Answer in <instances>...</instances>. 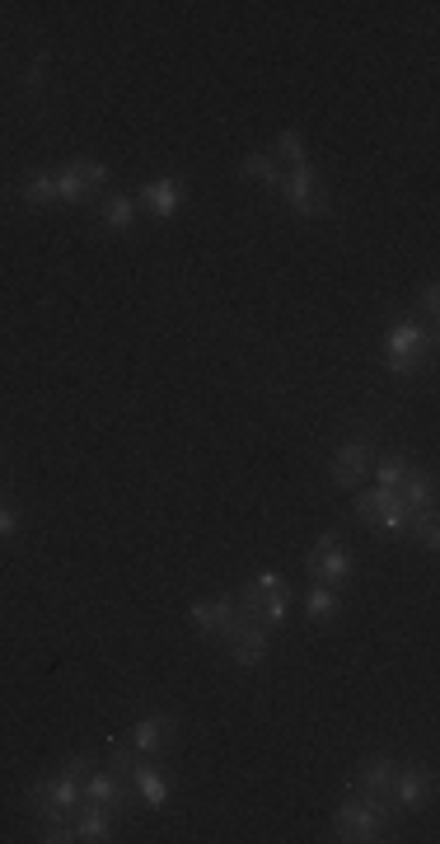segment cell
<instances>
[{"label": "cell", "mask_w": 440, "mask_h": 844, "mask_svg": "<svg viewBox=\"0 0 440 844\" xmlns=\"http://www.w3.org/2000/svg\"><path fill=\"white\" fill-rule=\"evenodd\" d=\"M399 821L403 817L394 811V803H389V797H366V793L347 788V797H342L338 811H333V835L347 840V844L389 840V831H394Z\"/></svg>", "instance_id": "1"}, {"label": "cell", "mask_w": 440, "mask_h": 844, "mask_svg": "<svg viewBox=\"0 0 440 844\" xmlns=\"http://www.w3.org/2000/svg\"><path fill=\"white\" fill-rule=\"evenodd\" d=\"M234 605H240L248 619H258L262 629H277V624H286V615H291V587L281 582L277 572H258L254 582H244L234 591Z\"/></svg>", "instance_id": "2"}, {"label": "cell", "mask_w": 440, "mask_h": 844, "mask_svg": "<svg viewBox=\"0 0 440 844\" xmlns=\"http://www.w3.org/2000/svg\"><path fill=\"white\" fill-rule=\"evenodd\" d=\"M431 357H436V334H431V328H421L413 319H403V324L389 328L384 366L394 375H417L421 366H431Z\"/></svg>", "instance_id": "3"}, {"label": "cell", "mask_w": 440, "mask_h": 844, "mask_svg": "<svg viewBox=\"0 0 440 844\" xmlns=\"http://www.w3.org/2000/svg\"><path fill=\"white\" fill-rule=\"evenodd\" d=\"M75 807H81V779L66 774V770L52 774V779H38V784L24 788V811L34 817V825L71 817Z\"/></svg>", "instance_id": "4"}, {"label": "cell", "mask_w": 440, "mask_h": 844, "mask_svg": "<svg viewBox=\"0 0 440 844\" xmlns=\"http://www.w3.org/2000/svg\"><path fill=\"white\" fill-rule=\"evenodd\" d=\"M281 197H286V207L295 216H333V197H328V188L319 179V169H314L309 160L301 165H291V169H281Z\"/></svg>", "instance_id": "5"}, {"label": "cell", "mask_w": 440, "mask_h": 844, "mask_svg": "<svg viewBox=\"0 0 440 844\" xmlns=\"http://www.w3.org/2000/svg\"><path fill=\"white\" fill-rule=\"evenodd\" d=\"M375 460H380V446H375V436L370 432H356V436H347V442L333 450L328 479H333L338 489H360V483H366V474L375 469Z\"/></svg>", "instance_id": "6"}, {"label": "cell", "mask_w": 440, "mask_h": 844, "mask_svg": "<svg viewBox=\"0 0 440 844\" xmlns=\"http://www.w3.org/2000/svg\"><path fill=\"white\" fill-rule=\"evenodd\" d=\"M305 572L319 587H338L342 591L352 582V572H356V558H352V550L338 535H319V540H314V550L305 554Z\"/></svg>", "instance_id": "7"}, {"label": "cell", "mask_w": 440, "mask_h": 844, "mask_svg": "<svg viewBox=\"0 0 440 844\" xmlns=\"http://www.w3.org/2000/svg\"><path fill=\"white\" fill-rule=\"evenodd\" d=\"M352 516L360 526H370V530H384V535H403L407 530V511L399 503V493H384V489H366L360 497H352Z\"/></svg>", "instance_id": "8"}, {"label": "cell", "mask_w": 440, "mask_h": 844, "mask_svg": "<svg viewBox=\"0 0 440 844\" xmlns=\"http://www.w3.org/2000/svg\"><path fill=\"white\" fill-rule=\"evenodd\" d=\"M436 797V774L427 764H407V770L394 774V784H389V803H394L399 817H417V811H427Z\"/></svg>", "instance_id": "9"}, {"label": "cell", "mask_w": 440, "mask_h": 844, "mask_svg": "<svg viewBox=\"0 0 440 844\" xmlns=\"http://www.w3.org/2000/svg\"><path fill=\"white\" fill-rule=\"evenodd\" d=\"M267 648H272V643H267V629L240 610V615H234V624L225 629V652H230V662H234V666H262V662H267Z\"/></svg>", "instance_id": "10"}, {"label": "cell", "mask_w": 440, "mask_h": 844, "mask_svg": "<svg viewBox=\"0 0 440 844\" xmlns=\"http://www.w3.org/2000/svg\"><path fill=\"white\" fill-rule=\"evenodd\" d=\"M127 741L136 746V756H140V760H155L160 750L174 746V718H169V713H146V718H136V727L127 732Z\"/></svg>", "instance_id": "11"}, {"label": "cell", "mask_w": 440, "mask_h": 844, "mask_svg": "<svg viewBox=\"0 0 440 844\" xmlns=\"http://www.w3.org/2000/svg\"><path fill=\"white\" fill-rule=\"evenodd\" d=\"M71 825H75V840H85V844H103V840H113V835H118L122 817H118L113 807L81 803V807L71 811Z\"/></svg>", "instance_id": "12"}, {"label": "cell", "mask_w": 440, "mask_h": 844, "mask_svg": "<svg viewBox=\"0 0 440 844\" xmlns=\"http://www.w3.org/2000/svg\"><path fill=\"white\" fill-rule=\"evenodd\" d=\"M234 615H240L234 596H207V601L187 605V619H193L197 634H207V638H225V629L234 624Z\"/></svg>", "instance_id": "13"}, {"label": "cell", "mask_w": 440, "mask_h": 844, "mask_svg": "<svg viewBox=\"0 0 440 844\" xmlns=\"http://www.w3.org/2000/svg\"><path fill=\"white\" fill-rule=\"evenodd\" d=\"M394 774H399V760L394 756H366L360 760V770L352 774V788L356 793H366V797H389V784H394Z\"/></svg>", "instance_id": "14"}, {"label": "cell", "mask_w": 440, "mask_h": 844, "mask_svg": "<svg viewBox=\"0 0 440 844\" xmlns=\"http://www.w3.org/2000/svg\"><path fill=\"white\" fill-rule=\"evenodd\" d=\"M94 221H99V230H108V234H127L136 226V197L103 193L99 202H94Z\"/></svg>", "instance_id": "15"}, {"label": "cell", "mask_w": 440, "mask_h": 844, "mask_svg": "<svg viewBox=\"0 0 440 844\" xmlns=\"http://www.w3.org/2000/svg\"><path fill=\"white\" fill-rule=\"evenodd\" d=\"M132 793H136V803L140 807H150V811H160L169 803V779L155 770L150 760H140L136 770H132Z\"/></svg>", "instance_id": "16"}, {"label": "cell", "mask_w": 440, "mask_h": 844, "mask_svg": "<svg viewBox=\"0 0 440 844\" xmlns=\"http://www.w3.org/2000/svg\"><path fill=\"white\" fill-rule=\"evenodd\" d=\"M140 207L150 216H174L179 202H183V183L179 179H155V183H140Z\"/></svg>", "instance_id": "17"}, {"label": "cell", "mask_w": 440, "mask_h": 844, "mask_svg": "<svg viewBox=\"0 0 440 844\" xmlns=\"http://www.w3.org/2000/svg\"><path fill=\"white\" fill-rule=\"evenodd\" d=\"M399 503L407 511L436 507V474H431V469H407V479L399 483Z\"/></svg>", "instance_id": "18"}, {"label": "cell", "mask_w": 440, "mask_h": 844, "mask_svg": "<svg viewBox=\"0 0 440 844\" xmlns=\"http://www.w3.org/2000/svg\"><path fill=\"white\" fill-rule=\"evenodd\" d=\"M20 202H24L28 212L57 207V169H34V174H24V183H20Z\"/></svg>", "instance_id": "19"}, {"label": "cell", "mask_w": 440, "mask_h": 844, "mask_svg": "<svg viewBox=\"0 0 440 844\" xmlns=\"http://www.w3.org/2000/svg\"><path fill=\"white\" fill-rule=\"evenodd\" d=\"M342 615V591L338 587H319L314 582L309 591H305V619L309 624H333Z\"/></svg>", "instance_id": "20"}, {"label": "cell", "mask_w": 440, "mask_h": 844, "mask_svg": "<svg viewBox=\"0 0 440 844\" xmlns=\"http://www.w3.org/2000/svg\"><path fill=\"white\" fill-rule=\"evenodd\" d=\"M66 169H71L75 179H81V188H85V197H89V202H99V197L108 193V165H103V160H94V155H75Z\"/></svg>", "instance_id": "21"}, {"label": "cell", "mask_w": 440, "mask_h": 844, "mask_svg": "<svg viewBox=\"0 0 440 844\" xmlns=\"http://www.w3.org/2000/svg\"><path fill=\"white\" fill-rule=\"evenodd\" d=\"M407 469H413V460L403 456V450H389V456L375 460V489H384V493H399V483L407 479Z\"/></svg>", "instance_id": "22"}, {"label": "cell", "mask_w": 440, "mask_h": 844, "mask_svg": "<svg viewBox=\"0 0 440 844\" xmlns=\"http://www.w3.org/2000/svg\"><path fill=\"white\" fill-rule=\"evenodd\" d=\"M240 174L244 179H254V183H267V188H277V179H281V165L272 160L267 150H248L244 160H240Z\"/></svg>", "instance_id": "23"}, {"label": "cell", "mask_w": 440, "mask_h": 844, "mask_svg": "<svg viewBox=\"0 0 440 844\" xmlns=\"http://www.w3.org/2000/svg\"><path fill=\"white\" fill-rule=\"evenodd\" d=\"M403 535H413L421 550H436L440 544V521H436V507H427V511H413L407 516V530Z\"/></svg>", "instance_id": "24"}, {"label": "cell", "mask_w": 440, "mask_h": 844, "mask_svg": "<svg viewBox=\"0 0 440 844\" xmlns=\"http://www.w3.org/2000/svg\"><path fill=\"white\" fill-rule=\"evenodd\" d=\"M136 764H140V756H136V746H132L127 737H113V741H108V770L122 774V779H132Z\"/></svg>", "instance_id": "25"}, {"label": "cell", "mask_w": 440, "mask_h": 844, "mask_svg": "<svg viewBox=\"0 0 440 844\" xmlns=\"http://www.w3.org/2000/svg\"><path fill=\"white\" fill-rule=\"evenodd\" d=\"M267 155H272L277 165H286V169H291V165H301V160H305V136L295 132V128H291V132H281V136H277V146L267 150Z\"/></svg>", "instance_id": "26"}, {"label": "cell", "mask_w": 440, "mask_h": 844, "mask_svg": "<svg viewBox=\"0 0 440 844\" xmlns=\"http://www.w3.org/2000/svg\"><path fill=\"white\" fill-rule=\"evenodd\" d=\"M57 207H94V202L85 197L81 179H75L71 169H57Z\"/></svg>", "instance_id": "27"}, {"label": "cell", "mask_w": 440, "mask_h": 844, "mask_svg": "<svg viewBox=\"0 0 440 844\" xmlns=\"http://www.w3.org/2000/svg\"><path fill=\"white\" fill-rule=\"evenodd\" d=\"M42 85H47V57L28 61V71H24V89L28 94H42Z\"/></svg>", "instance_id": "28"}, {"label": "cell", "mask_w": 440, "mask_h": 844, "mask_svg": "<svg viewBox=\"0 0 440 844\" xmlns=\"http://www.w3.org/2000/svg\"><path fill=\"white\" fill-rule=\"evenodd\" d=\"M14 535H20V511L0 497V540H14Z\"/></svg>", "instance_id": "29"}, {"label": "cell", "mask_w": 440, "mask_h": 844, "mask_svg": "<svg viewBox=\"0 0 440 844\" xmlns=\"http://www.w3.org/2000/svg\"><path fill=\"white\" fill-rule=\"evenodd\" d=\"M436 305H440V291H436V281H427V287H421V310H427V319H436Z\"/></svg>", "instance_id": "30"}, {"label": "cell", "mask_w": 440, "mask_h": 844, "mask_svg": "<svg viewBox=\"0 0 440 844\" xmlns=\"http://www.w3.org/2000/svg\"><path fill=\"white\" fill-rule=\"evenodd\" d=\"M94 770V756H71L66 760V774H75V779H85Z\"/></svg>", "instance_id": "31"}]
</instances>
